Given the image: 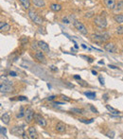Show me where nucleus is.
Returning a JSON list of instances; mask_svg holds the SVG:
<instances>
[{"label":"nucleus","mask_w":123,"mask_h":139,"mask_svg":"<svg viewBox=\"0 0 123 139\" xmlns=\"http://www.w3.org/2000/svg\"><path fill=\"white\" fill-rule=\"evenodd\" d=\"M28 14H29V17L32 20V22H33L34 24L39 25V26L43 25L44 20L42 19V17H40V16L37 14V12H35L34 11H29Z\"/></svg>","instance_id":"1"},{"label":"nucleus","mask_w":123,"mask_h":139,"mask_svg":"<svg viewBox=\"0 0 123 139\" xmlns=\"http://www.w3.org/2000/svg\"><path fill=\"white\" fill-rule=\"evenodd\" d=\"M94 23L97 25L98 27L99 28H106L107 27V20L105 18L104 16H102V15H98V16H96L95 18H94Z\"/></svg>","instance_id":"2"},{"label":"nucleus","mask_w":123,"mask_h":139,"mask_svg":"<svg viewBox=\"0 0 123 139\" xmlns=\"http://www.w3.org/2000/svg\"><path fill=\"white\" fill-rule=\"evenodd\" d=\"M74 27L77 29L78 31H80L81 34H83V35H87L88 34V30L86 29V27L81 22H80L79 20H75L74 21Z\"/></svg>","instance_id":"3"},{"label":"nucleus","mask_w":123,"mask_h":139,"mask_svg":"<svg viewBox=\"0 0 123 139\" xmlns=\"http://www.w3.org/2000/svg\"><path fill=\"white\" fill-rule=\"evenodd\" d=\"M34 112L31 108H29L25 111V118H26V121L28 123H30L31 121L33 120V117H34Z\"/></svg>","instance_id":"4"},{"label":"nucleus","mask_w":123,"mask_h":139,"mask_svg":"<svg viewBox=\"0 0 123 139\" xmlns=\"http://www.w3.org/2000/svg\"><path fill=\"white\" fill-rule=\"evenodd\" d=\"M34 117H35V121L37 122L38 125H40L41 127H46V119H45L41 115L35 114V115H34Z\"/></svg>","instance_id":"5"},{"label":"nucleus","mask_w":123,"mask_h":139,"mask_svg":"<svg viewBox=\"0 0 123 139\" xmlns=\"http://www.w3.org/2000/svg\"><path fill=\"white\" fill-rule=\"evenodd\" d=\"M35 58H36L40 62H43V63H46V62L45 54H44L41 50H36V51H35Z\"/></svg>","instance_id":"6"},{"label":"nucleus","mask_w":123,"mask_h":139,"mask_svg":"<svg viewBox=\"0 0 123 139\" xmlns=\"http://www.w3.org/2000/svg\"><path fill=\"white\" fill-rule=\"evenodd\" d=\"M0 90H1V92L3 93H10V92H13V87H12V85L10 84H6V83H1L0 84Z\"/></svg>","instance_id":"7"},{"label":"nucleus","mask_w":123,"mask_h":139,"mask_svg":"<svg viewBox=\"0 0 123 139\" xmlns=\"http://www.w3.org/2000/svg\"><path fill=\"white\" fill-rule=\"evenodd\" d=\"M38 45H39V47L41 48V50H42L43 52H46V53H49V52H50L48 45L46 42H44V41H39V42H38Z\"/></svg>","instance_id":"8"},{"label":"nucleus","mask_w":123,"mask_h":139,"mask_svg":"<svg viewBox=\"0 0 123 139\" xmlns=\"http://www.w3.org/2000/svg\"><path fill=\"white\" fill-rule=\"evenodd\" d=\"M11 132H12V133L15 134L16 136H23L25 133L24 130L21 127H14L12 130H11Z\"/></svg>","instance_id":"9"},{"label":"nucleus","mask_w":123,"mask_h":139,"mask_svg":"<svg viewBox=\"0 0 123 139\" xmlns=\"http://www.w3.org/2000/svg\"><path fill=\"white\" fill-rule=\"evenodd\" d=\"M105 3L106 7L109 10H115L116 9V0H103Z\"/></svg>","instance_id":"10"},{"label":"nucleus","mask_w":123,"mask_h":139,"mask_svg":"<svg viewBox=\"0 0 123 139\" xmlns=\"http://www.w3.org/2000/svg\"><path fill=\"white\" fill-rule=\"evenodd\" d=\"M55 129L58 133H64V132H65L66 127H65V125H64L62 122H58V123H57V125H56Z\"/></svg>","instance_id":"11"},{"label":"nucleus","mask_w":123,"mask_h":139,"mask_svg":"<svg viewBox=\"0 0 123 139\" xmlns=\"http://www.w3.org/2000/svg\"><path fill=\"white\" fill-rule=\"evenodd\" d=\"M37 132L34 127H30L29 128V137L31 139L37 138Z\"/></svg>","instance_id":"12"},{"label":"nucleus","mask_w":123,"mask_h":139,"mask_svg":"<svg viewBox=\"0 0 123 139\" xmlns=\"http://www.w3.org/2000/svg\"><path fill=\"white\" fill-rule=\"evenodd\" d=\"M105 50H107L108 52H115L116 51V46L113 43H107L104 46Z\"/></svg>","instance_id":"13"},{"label":"nucleus","mask_w":123,"mask_h":139,"mask_svg":"<svg viewBox=\"0 0 123 139\" xmlns=\"http://www.w3.org/2000/svg\"><path fill=\"white\" fill-rule=\"evenodd\" d=\"M32 3L37 8H44V7L46 6V3H45L44 0H32Z\"/></svg>","instance_id":"14"},{"label":"nucleus","mask_w":123,"mask_h":139,"mask_svg":"<svg viewBox=\"0 0 123 139\" xmlns=\"http://www.w3.org/2000/svg\"><path fill=\"white\" fill-rule=\"evenodd\" d=\"M11 29V26L9 24H7V23H5V22H1L0 23V30H1V31H8V30Z\"/></svg>","instance_id":"15"},{"label":"nucleus","mask_w":123,"mask_h":139,"mask_svg":"<svg viewBox=\"0 0 123 139\" xmlns=\"http://www.w3.org/2000/svg\"><path fill=\"white\" fill-rule=\"evenodd\" d=\"M10 120H11V118H10V115L9 114H4V115H2V117H1V121L4 123V124H9L10 123Z\"/></svg>","instance_id":"16"},{"label":"nucleus","mask_w":123,"mask_h":139,"mask_svg":"<svg viewBox=\"0 0 123 139\" xmlns=\"http://www.w3.org/2000/svg\"><path fill=\"white\" fill-rule=\"evenodd\" d=\"M50 9H51V11H53V12H60L62 10V6L60 4H51Z\"/></svg>","instance_id":"17"},{"label":"nucleus","mask_w":123,"mask_h":139,"mask_svg":"<svg viewBox=\"0 0 123 139\" xmlns=\"http://www.w3.org/2000/svg\"><path fill=\"white\" fill-rule=\"evenodd\" d=\"M19 2L22 4V6L24 7L25 9H30V7H31V1L30 0H19Z\"/></svg>","instance_id":"18"},{"label":"nucleus","mask_w":123,"mask_h":139,"mask_svg":"<svg viewBox=\"0 0 123 139\" xmlns=\"http://www.w3.org/2000/svg\"><path fill=\"white\" fill-rule=\"evenodd\" d=\"M106 109L108 110L111 114H113V115H119V112H118L117 110L115 109V108H113V107L110 106V105H106Z\"/></svg>","instance_id":"19"},{"label":"nucleus","mask_w":123,"mask_h":139,"mask_svg":"<svg viewBox=\"0 0 123 139\" xmlns=\"http://www.w3.org/2000/svg\"><path fill=\"white\" fill-rule=\"evenodd\" d=\"M114 19H115V21H116L117 23H118V24H122L123 23V14H117V15H116V16L114 17Z\"/></svg>","instance_id":"20"},{"label":"nucleus","mask_w":123,"mask_h":139,"mask_svg":"<svg viewBox=\"0 0 123 139\" xmlns=\"http://www.w3.org/2000/svg\"><path fill=\"white\" fill-rule=\"evenodd\" d=\"M100 36H101V39H102V42H105V41L109 40V38H110L108 32H102V33L100 34Z\"/></svg>","instance_id":"21"},{"label":"nucleus","mask_w":123,"mask_h":139,"mask_svg":"<svg viewBox=\"0 0 123 139\" xmlns=\"http://www.w3.org/2000/svg\"><path fill=\"white\" fill-rule=\"evenodd\" d=\"M84 95H85L87 97L92 98V99H94V98L96 97V94H95V93H92V92H85Z\"/></svg>","instance_id":"22"},{"label":"nucleus","mask_w":123,"mask_h":139,"mask_svg":"<svg viewBox=\"0 0 123 139\" xmlns=\"http://www.w3.org/2000/svg\"><path fill=\"white\" fill-rule=\"evenodd\" d=\"M16 116H17V118H22L23 116H25V111L23 107L20 108V112H19V114H17Z\"/></svg>","instance_id":"23"},{"label":"nucleus","mask_w":123,"mask_h":139,"mask_svg":"<svg viewBox=\"0 0 123 139\" xmlns=\"http://www.w3.org/2000/svg\"><path fill=\"white\" fill-rule=\"evenodd\" d=\"M71 112H73V113H75V114H83L82 112V110L81 109H78V108H73V109H71Z\"/></svg>","instance_id":"24"},{"label":"nucleus","mask_w":123,"mask_h":139,"mask_svg":"<svg viewBox=\"0 0 123 139\" xmlns=\"http://www.w3.org/2000/svg\"><path fill=\"white\" fill-rule=\"evenodd\" d=\"M79 120H80V122H82V123H85V124H90V123H92L93 121H94V119L91 118V119H89V120H86V119H83V118H80Z\"/></svg>","instance_id":"25"},{"label":"nucleus","mask_w":123,"mask_h":139,"mask_svg":"<svg viewBox=\"0 0 123 139\" xmlns=\"http://www.w3.org/2000/svg\"><path fill=\"white\" fill-rule=\"evenodd\" d=\"M116 8H117L118 11H119V10H122L123 9V1H119V2L117 3V5L116 6Z\"/></svg>","instance_id":"26"},{"label":"nucleus","mask_w":123,"mask_h":139,"mask_svg":"<svg viewBox=\"0 0 123 139\" xmlns=\"http://www.w3.org/2000/svg\"><path fill=\"white\" fill-rule=\"evenodd\" d=\"M117 34H123V26H119V27H117Z\"/></svg>","instance_id":"27"},{"label":"nucleus","mask_w":123,"mask_h":139,"mask_svg":"<svg viewBox=\"0 0 123 139\" xmlns=\"http://www.w3.org/2000/svg\"><path fill=\"white\" fill-rule=\"evenodd\" d=\"M31 47H32V49H35V50H37V48L39 47V45H38V43L33 42V43H32V46H31Z\"/></svg>","instance_id":"28"},{"label":"nucleus","mask_w":123,"mask_h":139,"mask_svg":"<svg viewBox=\"0 0 123 139\" xmlns=\"http://www.w3.org/2000/svg\"><path fill=\"white\" fill-rule=\"evenodd\" d=\"M17 99H18V100H28V97L21 96V97H17Z\"/></svg>","instance_id":"29"},{"label":"nucleus","mask_w":123,"mask_h":139,"mask_svg":"<svg viewBox=\"0 0 123 139\" xmlns=\"http://www.w3.org/2000/svg\"><path fill=\"white\" fill-rule=\"evenodd\" d=\"M114 135H115V133H114V132H111V133H107V136H108V137H111V138H113Z\"/></svg>","instance_id":"30"},{"label":"nucleus","mask_w":123,"mask_h":139,"mask_svg":"<svg viewBox=\"0 0 123 139\" xmlns=\"http://www.w3.org/2000/svg\"><path fill=\"white\" fill-rule=\"evenodd\" d=\"M1 134H2V135H3V134H4V135H6V128H1Z\"/></svg>","instance_id":"31"},{"label":"nucleus","mask_w":123,"mask_h":139,"mask_svg":"<svg viewBox=\"0 0 123 139\" xmlns=\"http://www.w3.org/2000/svg\"><path fill=\"white\" fill-rule=\"evenodd\" d=\"M91 16H93V12H87V13H85L86 18H89V17H91Z\"/></svg>","instance_id":"32"},{"label":"nucleus","mask_w":123,"mask_h":139,"mask_svg":"<svg viewBox=\"0 0 123 139\" xmlns=\"http://www.w3.org/2000/svg\"><path fill=\"white\" fill-rule=\"evenodd\" d=\"M90 108H91V110H92L93 112H94V113H96V114H98V110L96 109V108H94V107H93L92 105H90Z\"/></svg>","instance_id":"33"},{"label":"nucleus","mask_w":123,"mask_h":139,"mask_svg":"<svg viewBox=\"0 0 123 139\" xmlns=\"http://www.w3.org/2000/svg\"><path fill=\"white\" fill-rule=\"evenodd\" d=\"M62 22H63V23H65V24H69V23H70V21H69V20H68L66 17L62 19Z\"/></svg>","instance_id":"34"},{"label":"nucleus","mask_w":123,"mask_h":139,"mask_svg":"<svg viewBox=\"0 0 123 139\" xmlns=\"http://www.w3.org/2000/svg\"><path fill=\"white\" fill-rule=\"evenodd\" d=\"M10 75L12 76V77H16V76H17V74L15 72H13V71H11V72H10Z\"/></svg>","instance_id":"35"},{"label":"nucleus","mask_w":123,"mask_h":139,"mask_svg":"<svg viewBox=\"0 0 123 139\" xmlns=\"http://www.w3.org/2000/svg\"><path fill=\"white\" fill-rule=\"evenodd\" d=\"M55 96H51V97H47V100H53V99H55Z\"/></svg>","instance_id":"36"},{"label":"nucleus","mask_w":123,"mask_h":139,"mask_svg":"<svg viewBox=\"0 0 123 139\" xmlns=\"http://www.w3.org/2000/svg\"><path fill=\"white\" fill-rule=\"evenodd\" d=\"M62 99H65V100H67V101L70 100V98H68V97H65V96H62Z\"/></svg>","instance_id":"37"},{"label":"nucleus","mask_w":123,"mask_h":139,"mask_svg":"<svg viewBox=\"0 0 123 139\" xmlns=\"http://www.w3.org/2000/svg\"><path fill=\"white\" fill-rule=\"evenodd\" d=\"M99 81H100V83H101L102 85L104 84V80H103V79H102L101 77H99Z\"/></svg>","instance_id":"38"},{"label":"nucleus","mask_w":123,"mask_h":139,"mask_svg":"<svg viewBox=\"0 0 123 139\" xmlns=\"http://www.w3.org/2000/svg\"><path fill=\"white\" fill-rule=\"evenodd\" d=\"M74 79H79V80H80V76H78V75H75V76H74Z\"/></svg>","instance_id":"39"},{"label":"nucleus","mask_w":123,"mask_h":139,"mask_svg":"<svg viewBox=\"0 0 123 139\" xmlns=\"http://www.w3.org/2000/svg\"><path fill=\"white\" fill-rule=\"evenodd\" d=\"M84 81H79V84H80V85H82V86H87V83H83Z\"/></svg>","instance_id":"40"},{"label":"nucleus","mask_w":123,"mask_h":139,"mask_svg":"<svg viewBox=\"0 0 123 139\" xmlns=\"http://www.w3.org/2000/svg\"><path fill=\"white\" fill-rule=\"evenodd\" d=\"M109 67H110V68H112V69H117V66H115V65H112V64H109Z\"/></svg>","instance_id":"41"},{"label":"nucleus","mask_w":123,"mask_h":139,"mask_svg":"<svg viewBox=\"0 0 123 139\" xmlns=\"http://www.w3.org/2000/svg\"><path fill=\"white\" fill-rule=\"evenodd\" d=\"M50 68H51V69H52L53 71H57V68H56L55 66H51V67H50Z\"/></svg>","instance_id":"42"},{"label":"nucleus","mask_w":123,"mask_h":139,"mask_svg":"<svg viewBox=\"0 0 123 139\" xmlns=\"http://www.w3.org/2000/svg\"><path fill=\"white\" fill-rule=\"evenodd\" d=\"M92 74L93 75H97V72H96L95 70H92Z\"/></svg>","instance_id":"43"},{"label":"nucleus","mask_w":123,"mask_h":139,"mask_svg":"<svg viewBox=\"0 0 123 139\" xmlns=\"http://www.w3.org/2000/svg\"><path fill=\"white\" fill-rule=\"evenodd\" d=\"M98 63H99V64H104V62H101V61H100V62H98Z\"/></svg>","instance_id":"44"},{"label":"nucleus","mask_w":123,"mask_h":139,"mask_svg":"<svg viewBox=\"0 0 123 139\" xmlns=\"http://www.w3.org/2000/svg\"><path fill=\"white\" fill-rule=\"evenodd\" d=\"M55 104H63V102H59V101H57V102H55Z\"/></svg>","instance_id":"45"},{"label":"nucleus","mask_w":123,"mask_h":139,"mask_svg":"<svg viewBox=\"0 0 123 139\" xmlns=\"http://www.w3.org/2000/svg\"><path fill=\"white\" fill-rule=\"evenodd\" d=\"M81 46H82L83 48H87V47H86V46H84V45H81Z\"/></svg>","instance_id":"46"}]
</instances>
